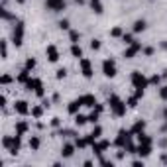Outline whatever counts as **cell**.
I'll return each mask as SVG.
<instances>
[{
    "label": "cell",
    "instance_id": "cell-1",
    "mask_svg": "<svg viewBox=\"0 0 167 167\" xmlns=\"http://www.w3.org/2000/svg\"><path fill=\"white\" fill-rule=\"evenodd\" d=\"M110 108H112V112H114L116 116H122L126 112V104L118 98V96H114V95L110 96Z\"/></svg>",
    "mask_w": 167,
    "mask_h": 167
},
{
    "label": "cell",
    "instance_id": "cell-2",
    "mask_svg": "<svg viewBox=\"0 0 167 167\" xmlns=\"http://www.w3.org/2000/svg\"><path fill=\"white\" fill-rule=\"evenodd\" d=\"M132 83H134V86H136V89H146V86H148V81H146V77L142 75V73H134L132 75Z\"/></svg>",
    "mask_w": 167,
    "mask_h": 167
},
{
    "label": "cell",
    "instance_id": "cell-3",
    "mask_svg": "<svg viewBox=\"0 0 167 167\" xmlns=\"http://www.w3.org/2000/svg\"><path fill=\"white\" fill-rule=\"evenodd\" d=\"M102 71H104V75H106V77H114V75H116L114 61H110V59H104V61H102Z\"/></svg>",
    "mask_w": 167,
    "mask_h": 167
},
{
    "label": "cell",
    "instance_id": "cell-4",
    "mask_svg": "<svg viewBox=\"0 0 167 167\" xmlns=\"http://www.w3.org/2000/svg\"><path fill=\"white\" fill-rule=\"evenodd\" d=\"M22 38H24V24H18L14 28V45H22Z\"/></svg>",
    "mask_w": 167,
    "mask_h": 167
},
{
    "label": "cell",
    "instance_id": "cell-5",
    "mask_svg": "<svg viewBox=\"0 0 167 167\" xmlns=\"http://www.w3.org/2000/svg\"><path fill=\"white\" fill-rule=\"evenodd\" d=\"M45 4H47L49 10H55V12H59V10L65 8V0H47Z\"/></svg>",
    "mask_w": 167,
    "mask_h": 167
},
{
    "label": "cell",
    "instance_id": "cell-6",
    "mask_svg": "<svg viewBox=\"0 0 167 167\" xmlns=\"http://www.w3.org/2000/svg\"><path fill=\"white\" fill-rule=\"evenodd\" d=\"M79 65L83 67V75H85V77H92V69H91V63H89V59L81 57V59H79Z\"/></svg>",
    "mask_w": 167,
    "mask_h": 167
},
{
    "label": "cell",
    "instance_id": "cell-7",
    "mask_svg": "<svg viewBox=\"0 0 167 167\" xmlns=\"http://www.w3.org/2000/svg\"><path fill=\"white\" fill-rule=\"evenodd\" d=\"M45 53H47L49 61H57L59 59V51L55 49V45H47V49H45Z\"/></svg>",
    "mask_w": 167,
    "mask_h": 167
},
{
    "label": "cell",
    "instance_id": "cell-8",
    "mask_svg": "<svg viewBox=\"0 0 167 167\" xmlns=\"http://www.w3.org/2000/svg\"><path fill=\"white\" fill-rule=\"evenodd\" d=\"M14 108H16V112H20V114H28L30 112L28 102H24V100H18V102L14 104Z\"/></svg>",
    "mask_w": 167,
    "mask_h": 167
},
{
    "label": "cell",
    "instance_id": "cell-9",
    "mask_svg": "<svg viewBox=\"0 0 167 167\" xmlns=\"http://www.w3.org/2000/svg\"><path fill=\"white\" fill-rule=\"evenodd\" d=\"M140 49H142V45H140V43H132V45H130V47L126 49V57H128V59H132L134 55H136V53L140 51Z\"/></svg>",
    "mask_w": 167,
    "mask_h": 167
},
{
    "label": "cell",
    "instance_id": "cell-10",
    "mask_svg": "<svg viewBox=\"0 0 167 167\" xmlns=\"http://www.w3.org/2000/svg\"><path fill=\"white\" fill-rule=\"evenodd\" d=\"M106 148H108V142H106V140H102V142H98V143H92V151L98 153V155L104 151Z\"/></svg>",
    "mask_w": 167,
    "mask_h": 167
},
{
    "label": "cell",
    "instance_id": "cell-11",
    "mask_svg": "<svg viewBox=\"0 0 167 167\" xmlns=\"http://www.w3.org/2000/svg\"><path fill=\"white\" fill-rule=\"evenodd\" d=\"M81 104H85V106H96V98L95 96H91V95H85V96H81Z\"/></svg>",
    "mask_w": 167,
    "mask_h": 167
},
{
    "label": "cell",
    "instance_id": "cell-12",
    "mask_svg": "<svg viewBox=\"0 0 167 167\" xmlns=\"http://www.w3.org/2000/svg\"><path fill=\"white\" fill-rule=\"evenodd\" d=\"M73 153H75V146H73V143H65V146H63L61 155H63V157H71Z\"/></svg>",
    "mask_w": 167,
    "mask_h": 167
},
{
    "label": "cell",
    "instance_id": "cell-13",
    "mask_svg": "<svg viewBox=\"0 0 167 167\" xmlns=\"http://www.w3.org/2000/svg\"><path fill=\"white\" fill-rule=\"evenodd\" d=\"M38 148H39V138H38V136H32V138H30V149L35 151Z\"/></svg>",
    "mask_w": 167,
    "mask_h": 167
},
{
    "label": "cell",
    "instance_id": "cell-14",
    "mask_svg": "<svg viewBox=\"0 0 167 167\" xmlns=\"http://www.w3.org/2000/svg\"><path fill=\"white\" fill-rule=\"evenodd\" d=\"M71 53H73V55H75L77 59H81V57H83V49L79 47L77 43H73V47H71Z\"/></svg>",
    "mask_w": 167,
    "mask_h": 167
},
{
    "label": "cell",
    "instance_id": "cell-15",
    "mask_svg": "<svg viewBox=\"0 0 167 167\" xmlns=\"http://www.w3.org/2000/svg\"><path fill=\"white\" fill-rule=\"evenodd\" d=\"M91 6L95 10L96 14H102V4H100V0H91Z\"/></svg>",
    "mask_w": 167,
    "mask_h": 167
},
{
    "label": "cell",
    "instance_id": "cell-16",
    "mask_svg": "<svg viewBox=\"0 0 167 167\" xmlns=\"http://www.w3.org/2000/svg\"><path fill=\"white\" fill-rule=\"evenodd\" d=\"M16 130H18L20 136H24V134L28 132V124H26V122H18V124H16Z\"/></svg>",
    "mask_w": 167,
    "mask_h": 167
},
{
    "label": "cell",
    "instance_id": "cell-17",
    "mask_svg": "<svg viewBox=\"0 0 167 167\" xmlns=\"http://www.w3.org/2000/svg\"><path fill=\"white\" fill-rule=\"evenodd\" d=\"M81 108V100H77V102H71L69 104V114H77V110Z\"/></svg>",
    "mask_w": 167,
    "mask_h": 167
},
{
    "label": "cell",
    "instance_id": "cell-18",
    "mask_svg": "<svg viewBox=\"0 0 167 167\" xmlns=\"http://www.w3.org/2000/svg\"><path fill=\"white\" fill-rule=\"evenodd\" d=\"M146 30V22L143 20H136V24H134V32H143Z\"/></svg>",
    "mask_w": 167,
    "mask_h": 167
},
{
    "label": "cell",
    "instance_id": "cell-19",
    "mask_svg": "<svg viewBox=\"0 0 167 167\" xmlns=\"http://www.w3.org/2000/svg\"><path fill=\"white\" fill-rule=\"evenodd\" d=\"M143 126H146V124H143L142 120H138V122H136V124H134L132 132H134V134H140V132H142V130H143Z\"/></svg>",
    "mask_w": 167,
    "mask_h": 167
},
{
    "label": "cell",
    "instance_id": "cell-20",
    "mask_svg": "<svg viewBox=\"0 0 167 167\" xmlns=\"http://www.w3.org/2000/svg\"><path fill=\"white\" fill-rule=\"evenodd\" d=\"M122 41H124L126 45H132L134 43V35L132 33H124V35H122Z\"/></svg>",
    "mask_w": 167,
    "mask_h": 167
},
{
    "label": "cell",
    "instance_id": "cell-21",
    "mask_svg": "<svg viewBox=\"0 0 167 167\" xmlns=\"http://www.w3.org/2000/svg\"><path fill=\"white\" fill-rule=\"evenodd\" d=\"M69 39H71V43H79L81 35H79V32H71V33H69Z\"/></svg>",
    "mask_w": 167,
    "mask_h": 167
},
{
    "label": "cell",
    "instance_id": "cell-22",
    "mask_svg": "<svg viewBox=\"0 0 167 167\" xmlns=\"http://www.w3.org/2000/svg\"><path fill=\"white\" fill-rule=\"evenodd\" d=\"M110 35H112V38H122L124 32H122V28H114L112 32H110Z\"/></svg>",
    "mask_w": 167,
    "mask_h": 167
},
{
    "label": "cell",
    "instance_id": "cell-23",
    "mask_svg": "<svg viewBox=\"0 0 167 167\" xmlns=\"http://www.w3.org/2000/svg\"><path fill=\"white\" fill-rule=\"evenodd\" d=\"M86 120H89V116H83V114H77V116H75V122H77L79 126H81V124H85Z\"/></svg>",
    "mask_w": 167,
    "mask_h": 167
},
{
    "label": "cell",
    "instance_id": "cell-24",
    "mask_svg": "<svg viewBox=\"0 0 167 167\" xmlns=\"http://www.w3.org/2000/svg\"><path fill=\"white\" fill-rule=\"evenodd\" d=\"M100 134H102V128H100V126H96V128L92 130V134H91V136H92L95 140H98V138H100Z\"/></svg>",
    "mask_w": 167,
    "mask_h": 167
},
{
    "label": "cell",
    "instance_id": "cell-25",
    "mask_svg": "<svg viewBox=\"0 0 167 167\" xmlns=\"http://www.w3.org/2000/svg\"><path fill=\"white\" fill-rule=\"evenodd\" d=\"M128 106H130V108H136V106H138V96H132V98H128Z\"/></svg>",
    "mask_w": 167,
    "mask_h": 167
},
{
    "label": "cell",
    "instance_id": "cell-26",
    "mask_svg": "<svg viewBox=\"0 0 167 167\" xmlns=\"http://www.w3.org/2000/svg\"><path fill=\"white\" fill-rule=\"evenodd\" d=\"M41 112H43V110L39 108V106H35V108H32V114L35 116V118H41Z\"/></svg>",
    "mask_w": 167,
    "mask_h": 167
},
{
    "label": "cell",
    "instance_id": "cell-27",
    "mask_svg": "<svg viewBox=\"0 0 167 167\" xmlns=\"http://www.w3.org/2000/svg\"><path fill=\"white\" fill-rule=\"evenodd\" d=\"M59 28L61 30H69V20H61V22H59Z\"/></svg>",
    "mask_w": 167,
    "mask_h": 167
},
{
    "label": "cell",
    "instance_id": "cell-28",
    "mask_svg": "<svg viewBox=\"0 0 167 167\" xmlns=\"http://www.w3.org/2000/svg\"><path fill=\"white\" fill-rule=\"evenodd\" d=\"M159 81H161V77H159V75H153L151 79H149V83H153V85H159Z\"/></svg>",
    "mask_w": 167,
    "mask_h": 167
},
{
    "label": "cell",
    "instance_id": "cell-29",
    "mask_svg": "<svg viewBox=\"0 0 167 167\" xmlns=\"http://www.w3.org/2000/svg\"><path fill=\"white\" fill-rule=\"evenodd\" d=\"M33 67H35V61H33V59H28V61H26V69H33Z\"/></svg>",
    "mask_w": 167,
    "mask_h": 167
},
{
    "label": "cell",
    "instance_id": "cell-30",
    "mask_svg": "<svg viewBox=\"0 0 167 167\" xmlns=\"http://www.w3.org/2000/svg\"><path fill=\"white\" fill-rule=\"evenodd\" d=\"M91 47H92V49H100V41H98V39H92V41H91Z\"/></svg>",
    "mask_w": 167,
    "mask_h": 167
},
{
    "label": "cell",
    "instance_id": "cell-31",
    "mask_svg": "<svg viewBox=\"0 0 167 167\" xmlns=\"http://www.w3.org/2000/svg\"><path fill=\"white\" fill-rule=\"evenodd\" d=\"M159 96L167 100V86H161V91H159Z\"/></svg>",
    "mask_w": 167,
    "mask_h": 167
},
{
    "label": "cell",
    "instance_id": "cell-32",
    "mask_svg": "<svg viewBox=\"0 0 167 167\" xmlns=\"http://www.w3.org/2000/svg\"><path fill=\"white\" fill-rule=\"evenodd\" d=\"M10 81H12V77H10V75H4V77H2V83H4V85H8Z\"/></svg>",
    "mask_w": 167,
    "mask_h": 167
},
{
    "label": "cell",
    "instance_id": "cell-33",
    "mask_svg": "<svg viewBox=\"0 0 167 167\" xmlns=\"http://www.w3.org/2000/svg\"><path fill=\"white\" fill-rule=\"evenodd\" d=\"M63 77H65V69H59L57 71V79H63Z\"/></svg>",
    "mask_w": 167,
    "mask_h": 167
},
{
    "label": "cell",
    "instance_id": "cell-34",
    "mask_svg": "<svg viewBox=\"0 0 167 167\" xmlns=\"http://www.w3.org/2000/svg\"><path fill=\"white\" fill-rule=\"evenodd\" d=\"M59 124H61V122H59V118H53V120H51V126H59Z\"/></svg>",
    "mask_w": 167,
    "mask_h": 167
},
{
    "label": "cell",
    "instance_id": "cell-35",
    "mask_svg": "<svg viewBox=\"0 0 167 167\" xmlns=\"http://www.w3.org/2000/svg\"><path fill=\"white\" fill-rule=\"evenodd\" d=\"M146 55H153V49L151 47H146Z\"/></svg>",
    "mask_w": 167,
    "mask_h": 167
},
{
    "label": "cell",
    "instance_id": "cell-36",
    "mask_svg": "<svg viewBox=\"0 0 167 167\" xmlns=\"http://www.w3.org/2000/svg\"><path fill=\"white\" fill-rule=\"evenodd\" d=\"M16 2H18V4H24V2H26V0H16Z\"/></svg>",
    "mask_w": 167,
    "mask_h": 167
},
{
    "label": "cell",
    "instance_id": "cell-37",
    "mask_svg": "<svg viewBox=\"0 0 167 167\" xmlns=\"http://www.w3.org/2000/svg\"><path fill=\"white\" fill-rule=\"evenodd\" d=\"M77 2H83V0H77Z\"/></svg>",
    "mask_w": 167,
    "mask_h": 167
}]
</instances>
